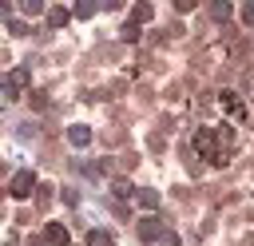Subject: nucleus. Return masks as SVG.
<instances>
[{"label": "nucleus", "instance_id": "obj_1", "mask_svg": "<svg viewBox=\"0 0 254 246\" xmlns=\"http://www.w3.org/2000/svg\"><path fill=\"white\" fill-rule=\"evenodd\" d=\"M194 151L206 159V163H222L226 155L218 151V135L210 131V127H202V131H194Z\"/></svg>", "mask_w": 254, "mask_h": 246}, {"label": "nucleus", "instance_id": "obj_2", "mask_svg": "<svg viewBox=\"0 0 254 246\" xmlns=\"http://www.w3.org/2000/svg\"><path fill=\"white\" fill-rule=\"evenodd\" d=\"M32 186H36V175H32V171H20V175L12 179V194H16V198H28Z\"/></svg>", "mask_w": 254, "mask_h": 246}, {"label": "nucleus", "instance_id": "obj_3", "mask_svg": "<svg viewBox=\"0 0 254 246\" xmlns=\"http://www.w3.org/2000/svg\"><path fill=\"white\" fill-rule=\"evenodd\" d=\"M24 87H28V67H16V71L8 75V83H4V91H8V95H20Z\"/></svg>", "mask_w": 254, "mask_h": 246}, {"label": "nucleus", "instance_id": "obj_4", "mask_svg": "<svg viewBox=\"0 0 254 246\" xmlns=\"http://www.w3.org/2000/svg\"><path fill=\"white\" fill-rule=\"evenodd\" d=\"M218 103H222V111H230V115H238V119L246 115V107H242V99H238L234 91H222V95H218Z\"/></svg>", "mask_w": 254, "mask_h": 246}, {"label": "nucleus", "instance_id": "obj_5", "mask_svg": "<svg viewBox=\"0 0 254 246\" xmlns=\"http://www.w3.org/2000/svg\"><path fill=\"white\" fill-rule=\"evenodd\" d=\"M159 234H163V226H159L155 218H143V226H139V238H143V242H155Z\"/></svg>", "mask_w": 254, "mask_h": 246}, {"label": "nucleus", "instance_id": "obj_6", "mask_svg": "<svg viewBox=\"0 0 254 246\" xmlns=\"http://www.w3.org/2000/svg\"><path fill=\"white\" fill-rule=\"evenodd\" d=\"M44 242H52V246H67V230H64L60 222H52L48 234H44Z\"/></svg>", "mask_w": 254, "mask_h": 246}, {"label": "nucleus", "instance_id": "obj_7", "mask_svg": "<svg viewBox=\"0 0 254 246\" xmlns=\"http://www.w3.org/2000/svg\"><path fill=\"white\" fill-rule=\"evenodd\" d=\"M67 139H71L75 147H87V143H91V131H87V127H71V131H67Z\"/></svg>", "mask_w": 254, "mask_h": 246}, {"label": "nucleus", "instance_id": "obj_8", "mask_svg": "<svg viewBox=\"0 0 254 246\" xmlns=\"http://www.w3.org/2000/svg\"><path fill=\"white\" fill-rule=\"evenodd\" d=\"M48 24H52V28L67 24V8H52V12H48Z\"/></svg>", "mask_w": 254, "mask_h": 246}, {"label": "nucleus", "instance_id": "obj_9", "mask_svg": "<svg viewBox=\"0 0 254 246\" xmlns=\"http://www.w3.org/2000/svg\"><path fill=\"white\" fill-rule=\"evenodd\" d=\"M139 202H143L147 210H155V206H159V194H155V190H143V194H139Z\"/></svg>", "mask_w": 254, "mask_h": 246}, {"label": "nucleus", "instance_id": "obj_10", "mask_svg": "<svg viewBox=\"0 0 254 246\" xmlns=\"http://www.w3.org/2000/svg\"><path fill=\"white\" fill-rule=\"evenodd\" d=\"M91 246H111V238H107V234H99V230H95V234H91Z\"/></svg>", "mask_w": 254, "mask_h": 246}]
</instances>
